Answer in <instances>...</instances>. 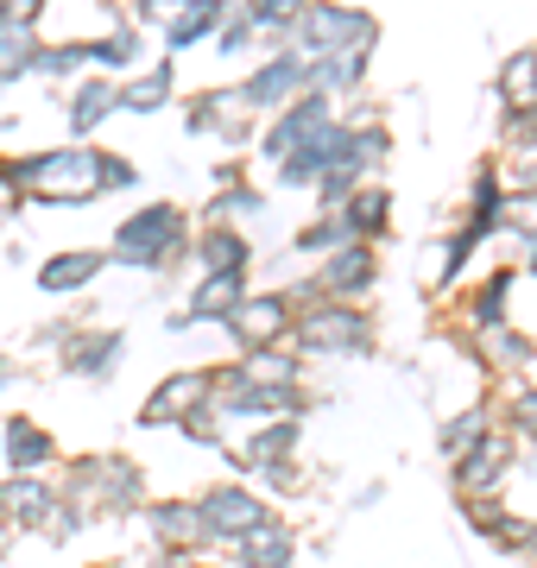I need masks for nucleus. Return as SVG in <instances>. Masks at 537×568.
Here are the masks:
<instances>
[{"instance_id": "obj_1", "label": "nucleus", "mask_w": 537, "mask_h": 568, "mask_svg": "<svg viewBox=\"0 0 537 568\" xmlns=\"http://www.w3.org/2000/svg\"><path fill=\"white\" fill-rule=\"evenodd\" d=\"M190 253V215L178 203H145L114 227L108 265H133V272H165Z\"/></svg>"}, {"instance_id": "obj_2", "label": "nucleus", "mask_w": 537, "mask_h": 568, "mask_svg": "<svg viewBox=\"0 0 537 568\" xmlns=\"http://www.w3.org/2000/svg\"><path fill=\"white\" fill-rule=\"evenodd\" d=\"M291 354L304 361H335V354H373V323L361 304H335V297H316L291 316Z\"/></svg>"}, {"instance_id": "obj_3", "label": "nucleus", "mask_w": 537, "mask_h": 568, "mask_svg": "<svg viewBox=\"0 0 537 568\" xmlns=\"http://www.w3.org/2000/svg\"><path fill=\"white\" fill-rule=\"evenodd\" d=\"M102 145H58V152H26L32 183H26V203H95L102 196Z\"/></svg>"}, {"instance_id": "obj_4", "label": "nucleus", "mask_w": 537, "mask_h": 568, "mask_svg": "<svg viewBox=\"0 0 537 568\" xmlns=\"http://www.w3.org/2000/svg\"><path fill=\"white\" fill-rule=\"evenodd\" d=\"M285 39H291V51H297L304 63H323V58H335V51H373L379 26H373L361 7H342V0H311Z\"/></svg>"}, {"instance_id": "obj_5", "label": "nucleus", "mask_w": 537, "mask_h": 568, "mask_svg": "<svg viewBox=\"0 0 537 568\" xmlns=\"http://www.w3.org/2000/svg\"><path fill=\"white\" fill-rule=\"evenodd\" d=\"M291 316H297L291 291H247L241 304L227 310V328H234V342L241 347H285Z\"/></svg>"}, {"instance_id": "obj_6", "label": "nucleus", "mask_w": 537, "mask_h": 568, "mask_svg": "<svg viewBox=\"0 0 537 568\" xmlns=\"http://www.w3.org/2000/svg\"><path fill=\"white\" fill-rule=\"evenodd\" d=\"M196 518H203V530L215 537V544H234L241 530H253L260 518H272L266 499L253 487H241V480H222V487H209L203 499H196Z\"/></svg>"}, {"instance_id": "obj_7", "label": "nucleus", "mask_w": 537, "mask_h": 568, "mask_svg": "<svg viewBox=\"0 0 537 568\" xmlns=\"http://www.w3.org/2000/svg\"><path fill=\"white\" fill-rule=\"evenodd\" d=\"M227 455H234L241 474L266 480V474L291 467V455H297V417H266V424H253L241 443H227Z\"/></svg>"}, {"instance_id": "obj_8", "label": "nucleus", "mask_w": 537, "mask_h": 568, "mask_svg": "<svg viewBox=\"0 0 537 568\" xmlns=\"http://www.w3.org/2000/svg\"><path fill=\"white\" fill-rule=\"evenodd\" d=\"M58 487L44 474H7L0 480V530H51Z\"/></svg>"}, {"instance_id": "obj_9", "label": "nucleus", "mask_w": 537, "mask_h": 568, "mask_svg": "<svg viewBox=\"0 0 537 568\" xmlns=\"http://www.w3.org/2000/svg\"><path fill=\"white\" fill-rule=\"evenodd\" d=\"M513 462H518V436H487L480 448H468L455 467V493L462 499H475V493H506V480H513Z\"/></svg>"}, {"instance_id": "obj_10", "label": "nucleus", "mask_w": 537, "mask_h": 568, "mask_svg": "<svg viewBox=\"0 0 537 568\" xmlns=\"http://www.w3.org/2000/svg\"><path fill=\"white\" fill-rule=\"evenodd\" d=\"M145 511V530H152V544L171 549V556H203V549H215V537L203 530V518H196V499H152Z\"/></svg>"}, {"instance_id": "obj_11", "label": "nucleus", "mask_w": 537, "mask_h": 568, "mask_svg": "<svg viewBox=\"0 0 537 568\" xmlns=\"http://www.w3.org/2000/svg\"><path fill=\"white\" fill-rule=\"evenodd\" d=\"M330 126H335V102H323V95H311V89H304L291 108H278V121H272V133H266V145H260V152L278 164L285 152L311 145L316 133H330Z\"/></svg>"}, {"instance_id": "obj_12", "label": "nucleus", "mask_w": 537, "mask_h": 568, "mask_svg": "<svg viewBox=\"0 0 537 568\" xmlns=\"http://www.w3.org/2000/svg\"><path fill=\"white\" fill-rule=\"evenodd\" d=\"M196 405H209V366H190V373H171L152 386V398L140 405V429H171L184 424Z\"/></svg>"}, {"instance_id": "obj_13", "label": "nucleus", "mask_w": 537, "mask_h": 568, "mask_svg": "<svg viewBox=\"0 0 537 568\" xmlns=\"http://www.w3.org/2000/svg\"><path fill=\"white\" fill-rule=\"evenodd\" d=\"M304 89H311V63L297 58V51H278L272 63H260V70L241 82V102H247V114L253 108H291Z\"/></svg>"}, {"instance_id": "obj_14", "label": "nucleus", "mask_w": 537, "mask_h": 568, "mask_svg": "<svg viewBox=\"0 0 537 568\" xmlns=\"http://www.w3.org/2000/svg\"><path fill=\"white\" fill-rule=\"evenodd\" d=\"M227 556H234V568H291L297 562V530L278 525V518H260L227 544Z\"/></svg>"}, {"instance_id": "obj_15", "label": "nucleus", "mask_w": 537, "mask_h": 568, "mask_svg": "<svg viewBox=\"0 0 537 568\" xmlns=\"http://www.w3.org/2000/svg\"><path fill=\"white\" fill-rule=\"evenodd\" d=\"M108 272V253L102 246H63L51 260L39 265V291L44 297H77L83 284H95Z\"/></svg>"}, {"instance_id": "obj_16", "label": "nucleus", "mask_w": 537, "mask_h": 568, "mask_svg": "<svg viewBox=\"0 0 537 568\" xmlns=\"http://www.w3.org/2000/svg\"><path fill=\"white\" fill-rule=\"evenodd\" d=\"M247 297V272H215V278H196L190 304L171 316V328H190V323H227V310Z\"/></svg>"}, {"instance_id": "obj_17", "label": "nucleus", "mask_w": 537, "mask_h": 568, "mask_svg": "<svg viewBox=\"0 0 537 568\" xmlns=\"http://www.w3.org/2000/svg\"><path fill=\"white\" fill-rule=\"evenodd\" d=\"M0 455H7L13 474H44V467L58 462V436L44 424H32V417H7L0 424Z\"/></svg>"}, {"instance_id": "obj_18", "label": "nucleus", "mask_w": 537, "mask_h": 568, "mask_svg": "<svg viewBox=\"0 0 537 568\" xmlns=\"http://www.w3.org/2000/svg\"><path fill=\"white\" fill-rule=\"evenodd\" d=\"M121 335L114 328H70V342H63V366L77 373V379H108L114 366H121Z\"/></svg>"}, {"instance_id": "obj_19", "label": "nucleus", "mask_w": 537, "mask_h": 568, "mask_svg": "<svg viewBox=\"0 0 537 568\" xmlns=\"http://www.w3.org/2000/svg\"><path fill=\"white\" fill-rule=\"evenodd\" d=\"M342 227H348V241H379L386 234V222H393V190H379V183H354L348 196H342Z\"/></svg>"}, {"instance_id": "obj_20", "label": "nucleus", "mask_w": 537, "mask_h": 568, "mask_svg": "<svg viewBox=\"0 0 537 568\" xmlns=\"http://www.w3.org/2000/svg\"><path fill=\"white\" fill-rule=\"evenodd\" d=\"M190 253H196V272H203V278H215V272H247V265H253L247 234H241V227H227V222H209Z\"/></svg>"}, {"instance_id": "obj_21", "label": "nucleus", "mask_w": 537, "mask_h": 568, "mask_svg": "<svg viewBox=\"0 0 537 568\" xmlns=\"http://www.w3.org/2000/svg\"><path fill=\"white\" fill-rule=\"evenodd\" d=\"M475 354H480V366H494V373H525V366L537 361V335H525L518 323L475 328Z\"/></svg>"}, {"instance_id": "obj_22", "label": "nucleus", "mask_w": 537, "mask_h": 568, "mask_svg": "<svg viewBox=\"0 0 537 568\" xmlns=\"http://www.w3.org/2000/svg\"><path fill=\"white\" fill-rule=\"evenodd\" d=\"M499 102L506 121H537V51H513L499 63Z\"/></svg>"}, {"instance_id": "obj_23", "label": "nucleus", "mask_w": 537, "mask_h": 568, "mask_svg": "<svg viewBox=\"0 0 537 568\" xmlns=\"http://www.w3.org/2000/svg\"><path fill=\"white\" fill-rule=\"evenodd\" d=\"M234 366H241V373H247V386H260V392L304 386V373H297V354H291V347H247Z\"/></svg>"}, {"instance_id": "obj_24", "label": "nucleus", "mask_w": 537, "mask_h": 568, "mask_svg": "<svg viewBox=\"0 0 537 568\" xmlns=\"http://www.w3.org/2000/svg\"><path fill=\"white\" fill-rule=\"evenodd\" d=\"M108 114H121V89L108 77H89V82L70 89V126H77V133H95Z\"/></svg>"}, {"instance_id": "obj_25", "label": "nucleus", "mask_w": 537, "mask_h": 568, "mask_svg": "<svg viewBox=\"0 0 537 568\" xmlns=\"http://www.w3.org/2000/svg\"><path fill=\"white\" fill-rule=\"evenodd\" d=\"M487 436H494V405L480 398V405L455 410L449 424H443V436H436V443H443V462H462V455H468V448H480Z\"/></svg>"}, {"instance_id": "obj_26", "label": "nucleus", "mask_w": 537, "mask_h": 568, "mask_svg": "<svg viewBox=\"0 0 537 568\" xmlns=\"http://www.w3.org/2000/svg\"><path fill=\"white\" fill-rule=\"evenodd\" d=\"M222 26V0H184L165 26V51H190V44H203L209 32Z\"/></svg>"}, {"instance_id": "obj_27", "label": "nucleus", "mask_w": 537, "mask_h": 568, "mask_svg": "<svg viewBox=\"0 0 537 568\" xmlns=\"http://www.w3.org/2000/svg\"><path fill=\"white\" fill-rule=\"evenodd\" d=\"M361 77H367V51H335V58L311 63V95L335 102V95H348V89H361Z\"/></svg>"}, {"instance_id": "obj_28", "label": "nucleus", "mask_w": 537, "mask_h": 568, "mask_svg": "<svg viewBox=\"0 0 537 568\" xmlns=\"http://www.w3.org/2000/svg\"><path fill=\"white\" fill-rule=\"evenodd\" d=\"M39 63V32L32 20H0V82H20Z\"/></svg>"}, {"instance_id": "obj_29", "label": "nucleus", "mask_w": 537, "mask_h": 568, "mask_svg": "<svg viewBox=\"0 0 537 568\" xmlns=\"http://www.w3.org/2000/svg\"><path fill=\"white\" fill-rule=\"evenodd\" d=\"M335 133H342V121H335L330 133H316L311 145L285 152V159H278V183H285V190H297V183H316V178H323V164H330V152H335Z\"/></svg>"}, {"instance_id": "obj_30", "label": "nucleus", "mask_w": 537, "mask_h": 568, "mask_svg": "<svg viewBox=\"0 0 537 568\" xmlns=\"http://www.w3.org/2000/svg\"><path fill=\"white\" fill-rule=\"evenodd\" d=\"M475 246H480V234H475V227H455L449 241H436L424 284H430V291H449V284L462 278V265H468V253H475Z\"/></svg>"}, {"instance_id": "obj_31", "label": "nucleus", "mask_w": 537, "mask_h": 568, "mask_svg": "<svg viewBox=\"0 0 537 568\" xmlns=\"http://www.w3.org/2000/svg\"><path fill=\"white\" fill-rule=\"evenodd\" d=\"M513 272H499L475 291V304H468V328H494V323H513Z\"/></svg>"}, {"instance_id": "obj_32", "label": "nucleus", "mask_w": 537, "mask_h": 568, "mask_svg": "<svg viewBox=\"0 0 537 568\" xmlns=\"http://www.w3.org/2000/svg\"><path fill=\"white\" fill-rule=\"evenodd\" d=\"M165 102H171V63L145 70V77H133V82L121 89V108H126V114H159Z\"/></svg>"}, {"instance_id": "obj_33", "label": "nucleus", "mask_w": 537, "mask_h": 568, "mask_svg": "<svg viewBox=\"0 0 537 568\" xmlns=\"http://www.w3.org/2000/svg\"><path fill=\"white\" fill-rule=\"evenodd\" d=\"M247 121V102H241V89H215L203 102L190 108V126H215V133H234V126Z\"/></svg>"}, {"instance_id": "obj_34", "label": "nucleus", "mask_w": 537, "mask_h": 568, "mask_svg": "<svg viewBox=\"0 0 537 568\" xmlns=\"http://www.w3.org/2000/svg\"><path fill=\"white\" fill-rule=\"evenodd\" d=\"M499 227L518 234L525 246H537V190H506L499 196Z\"/></svg>"}, {"instance_id": "obj_35", "label": "nucleus", "mask_w": 537, "mask_h": 568, "mask_svg": "<svg viewBox=\"0 0 537 568\" xmlns=\"http://www.w3.org/2000/svg\"><path fill=\"white\" fill-rule=\"evenodd\" d=\"M304 7H311V0H247V7H241V20H247L253 32H291Z\"/></svg>"}, {"instance_id": "obj_36", "label": "nucleus", "mask_w": 537, "mask_h": 568, "mask_svg": "<svg viewBox=\"0 0 537 568\" xmlns=\"http://www.w3.org/2000/svg\"><path fill=\"white\" fill-rule=\"evenodd\" d=\"M335 246H348V227L335 209H323L311 227H297V253H335Z\"/></svg>"}, {"instance_id": "obj_37", "label": "nucleus", "mask_w": 537, "mask_h": 568, "mask_svg": "<svg viewBox=\"0 0 537 568\" xmlns=\"http://www.w3.org/2000/svg\"><path fill=\"white\" fill-rule=\"evenodd\" d=\"M178 429H184L190 443H203V448H227V424H222V410L215 405H196Z\"/></svg>"}, {"instance_id": "obj_38", "label": "nucleus", "mask_w": 537, "mask_h": 568, "mask_svg": "<svg viewBox=\"0 0 537 568\" xmlns=\"http://www.w3.org/2000/svg\"><path fill=\"white\" fill-rule=\"evenodd\" d=\"M83 63H95L89 44H51V51L39 44V63H32V70H44V77H70V70H83Z\"/></svg>"}, {"instance_id": "obj_39", "label": "nucleus", "mask_w": 537, "mask_h": 568, "mask_svg": "<svg viewBox=\"0 0 537 568\" xmlns=\"http://www.w3.org/2000/svg\"><path fill=\"white\" fill-rule=\"evenodd\" d=\"M260 209H266V196L253 183H227L222 196H215V222H227V215H260Z\"/></svg>"}, {"instance_id": "obj_40", "label": "nucleus", "mask_w": 537, "mask_h": 568, "mask_svg": "<svg viewBox=\"0 0 537 568\" xmlns=\"http://www.w3.org/2000/svg\"><path fill=\"white\" fill-rule=\"evenodd\" d=\"M506 417H513V429L525 436V443H531V436H537V386H525V392H518L513 405H506Z\"/></svg>"}, {"instance_id": "obj_41", "label": "nucleus", "mask_w": 537, "mask_h": 568, "mask_svg": "<svg viewBox=\"0 0 537 568\" xmlns=\"http://www.w3.org/2000/svg\"><path fill=\"white\" fill-rule=\"evenodd\" d=\"M89 51H95V63H126L133 51H140V39H133V32L121 26V32H108V39H102V44H89Z\"/></svg>"}, {"instance_id": "obj_42", "label": "nucleus", "mask_w": 537, "mask_h": 568, "mask_svg": "<svg viewBox=\"0 0 537 568\" xmlns=\"http://www.w3.org/2000/svg\"><path fill=\"white\" fill-rule=\"evenodd\" d=\"M140 183V171L126 159H102V196H114V190H133Z\"/></svg>"}, {"instance_id": "obj_43", "label": "nucleus", "mask_w": 537, "mask_h": 568, "mask_svg": "<svg viewBox=\"0 0 537 568\" xmlns=\"http://www.w3.org/2000/svg\"><path fill=\"white\" fill-rule=\"evenodd\" d=\"M247 39H253L247 20H227V26H222V51H227V58H234V51H247Z\"/></svg>"}, {"instance_id": "obj_44", "label": "nucleus", "mask_w": 537, "mask_h": 568, "mask_svg": "<svg viewBox=\"0 0 537 568\" xmlns=\"http://www.w3.org/2000/svg\"><path fill=\"white\" fill-rule=\"evenodd\" d=\"M145 568H203V556H171V549H159Z\"/></svg>"}, {"instance_id": "obj_45", "label": "nucleus", "mask_w": 537, "mask_h": 568, "mask_svg": "<svg viewBox=\"0 0 537 568\" xmlns=\"http://www.w3.org/2000/svg\"><path fill=\"white\" fill-rule=\"evenodd\" d=\"M39 7H44V0H0V13H7V20H32Z\"/></svg>"}, {"instance_id": "obj_46", "label": "nucleus", "mask_w": 537, "mask_h": 568, "mask_svg": "<svg viewBox=\"0 0 537 568\" xmlns=\"http://www.w3.org/2000/svg\"><path fill=\"white\" fill-rule=\"evenodd\" d=\"M518 556L537 568V518H525V537H518Z\"/></svg>"}, {"instance_id": "obj_47", "label": "nucleus", "mask_w": 537, "mask_h": 568, "mask_svg": "<svg viewBox=\"0 0 537 568\" xmlns=\"http://www.w3.org/2000/svg\"><path fill=\"white\" fill-rule=\"evenodd\" d=\"M7 386H13V366L0 361V392H7Z\"/></svg>"}, {"instance_id": "obj_48", "label": "nucleus", "mask_w": 537, "mask_h": 568, "mask_svg": "<svg viewBox=\"0 0 537 568\" xmlns=\"http://www.w3.org/2000/svg\"><path fill=\"white\" fill-rule=\"evenodd\" d=\"M7 215H13V196H0V227H7Z\"/></svg>"}, {"instance_id": "obj_49", "label": "nucleus", "mask_w": 537, "mask_h": 568, "mask_svg": "<svg viewBox=\"0 0 537 568\" xmlns=\"http://www.w3.org/2000/svg\"><path fill=\"white\" fill-rule=\"evenodd\" d=\"M0 556H7V530H0Z\"/></svg>"}, {"instance_id": "obj_50", "label": "nucleus", "mask_w": 537, "mask_h": 568, "mask_svg": "<svg viewBox=\"0 0 537 568\" xmlns=\"http://www.w3.org/2000/svg\"><path fill=\"white\" fill-rule=\"evenodd\" d=\"M0 20H7V13H0Z\"/></svg>"}]
</instances>
